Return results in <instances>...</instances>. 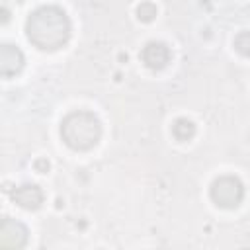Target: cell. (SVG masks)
Here are the masks:
<instances>
[{"mask_svg":"<svg viewBox=\"0 0 250 250\" xmlns=\"http://www.w3.org/2000/svg\"><path fill=\"white\" fill-rule=\"evenodd\" d=\"M209 195L217 207L234 209L244 197V186L236 176H219L209 188Z\"/></svg>","mask_w":250,"mask_h":250,"instance_id":"3957f363","label":"cell"},{"mask_svg":"<svg viewBox=\"0 0 250 250\" xmlns=\"http://www.w3.org/2000/svg\"><path fill=\"white\" fill-rule=\"evenodd\" d=\"M172 135H174V139L180 141V143H186V141L193 139V135H195V125H193V121L188 119V117H178V119L172 123Z\"/></svg>","mask_w":250,"mask_h":250,"instance_id":"ba28073f","label":"cell"},{"mask_svg":"<svg viewBox=\"0 0 250 250\" xmlns=\"http://www.w3.org/2000/svg\"><path fill=\"white\" fill-rule=\"evenodd\" d=\"M27 244V229L16 219H2L0 223V248L2 250H20Z\"/></svg>","mask_w":250,"mask_h":250,"instance_id":"277c9868","label":"cell"},{"mask_svg":"<svg viewBox=\"0 0 250 250\" xmlns=\"http://www.w3.org/2000/svg\"><path fill=\"white\" fill-rule=\"evenodd\" d=\"M23 68V53L14 45H2L0 47V74L4 78H10L18 74Z\"/></svg>","mask_w":250,"mask_h":250,"instance_id":"8992f818","label":"cell"},{"mask_svg":"<svg viewBox=\"0 0 250 250\" xmlns=\"http://www.w3.org/2000/svg\"><path fill=\"white\" fill-rule=\"evenodd\" d=\"M12 199L21 209L33 211V209H39L41 207V203H43V191L37 186H33V184H23V186H18L12 191Z\"/></svg>","mask_w":250,"mask_h":250,"instance_id":"52a82bcc","label":"cell"},{"mask_svg":"<svg viewBox=\"0 0 250 250\" xmlns=\"http://www.w3.org/2000/svg\"><path fill=\"white\" fill-rule=\"evenodd\" d=\"M33 166H35V170H37V172H41V174H43V172H47V170H49V160H47V158H37V160L33 162Z\"/></svg>","mask_w":250,"mask_h":250,"instance_id":"8fae6325","label":"cell"},{"mask_svg":"<svg viewBox=\"0 0 250 250\" xmlns=\"http://www.w3.org/2000/svg\"><path fill=\"white\" fill-rule=\"evenodd\" d=\"M170 49L166 43L162 41H150L143 47L141 51V61L145 62V66H148L150 70H160L170 62Z\"/></svg>","mask_w":250,"mask_h":250,"instance_id":"5b68a950","label":"cell"},{"mask_svg":"<svg viewBox=\"0 0 250 250\" xmlns=\"http://www.w3.org/2000/svg\"><path fill=\"white\" fill-rule=\"evenodd\" d=\"M61 137L72 150H90L102 139V123L96 113L76 109L64 115V119L61 121Z\"/></svg>","mask_w":250,"mask_h":250,"instance_id":"7a4b0ae2","label":"cell"},{"mask_svg":"<svg viewBox=\"0 0 250 250\" xmlns=\"http://www.w3.org/2000/svg\"><path fill=\"white\" fill-rule=\"evenodd\" d=\"M27 39L41 51H57L70 39V20L59 6H41L25 21Z\"/></svg>","mask_w":250,"mask_h":250,"instance_id":"6da1fadb","label":"cell"},{"mask_svg":"<svg viewBox=\"0 0 250 250\" xmlns=\"http://www.w3.org/2000/svg\"><path fill=\"white\" fill-rule=\"evenodd\" d=\"M234 49L242 57H250V31L248 29L236 33V37H234Z\"/></svg>","mask_w":250,"mask_h":250,"instance_id":"30bf717a","label":"cell"},{"mask_svg":"<svg viewBox=\"0 0 250 250\" xmlns=\"http://www.w3.org/2000/svg\"><path fill=\"white\" fill-rule=\"evenodd\" d=\"M137 18L141 20V21H145V23H148V21H152L154 18H156V6L152 4V2H141L139 6H137Z\"/></svg>","mask_w":250,"mask_h":250,"instance_id":"9c48e42d","label":"cell"}]
</instances>
